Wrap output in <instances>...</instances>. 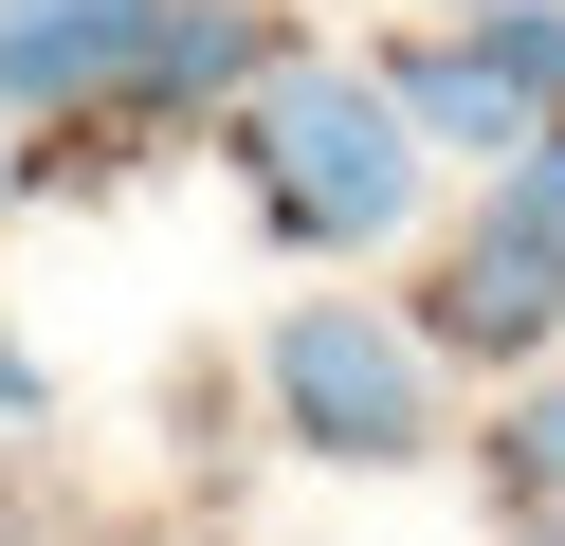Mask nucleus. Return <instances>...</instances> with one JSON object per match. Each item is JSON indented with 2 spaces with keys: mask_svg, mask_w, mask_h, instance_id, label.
<instances>
[{
  "mask_svg": "<svg viewBox=\"0 0 565 546\" xmlns=\"http://www.w3.org/2000/svg\"><path fill=\"white\" fill-rule=\"evenodd\" d=\"M220 164H237V201H256L274 255H402L438 146L402 128V92H383L365 55H292V73L220 128Z\"/></svg>",
  "mask_w": 565,
  "mask_h": 546,
  "instance_id": "f257e3e1",
  "label": "nucleus"
},
{
  "mask_svg": "<svg viewBox=\"0 0 565 546\" xmlns=\"http://www.w3.org/2000/svg\"><path fill=\"white\" fill-rule=\"evenodd\" d=\"M438 383L456 364L419 346V310H383V291H292V310L256 328V400H274V437H292L310 473H419L456 437Z\"/></svg>",
  "mask_w": 565,
  "mask_h": 546,
  "instance_id": "f03ea898",
  "label": "nucleus"
},
{
  "mask_svg": "<svg viewBox=\"0 0 565 546\" xmlns=\"http://www.w3.org/2000/svg\"><path fill=\"white\" fill-rule=\"evenodd\" d=\"M402 310H419V346H438V364L529 383V364L565 346V237H547V218H511V201H475L438 255H419V291H402Z\"/></svg>",
  "mask_w": 565,
  "mask_h": 546,
  "instance_id": "7ed1b4c3",
  "label": "nucleus"
},
{
  "mask_svg": "<svg viewBox=\"0 0 565 546\" xmlns=\"http://www.w3.org/2000/svg\"><path fill=\"white\" fill-rule=\"evenodd\" d=\"M147 19L164 0H0V109L19 128H74L147 73Z\"/></svg>",
  "mask_w": 565,
  "mask_h": 546,
  "instance_id": "20e7f679",
  "label": "nucleus"
},
{
  "mask_svg": "<svg viewBox=\"0 0 565 546\" xmlns=\"http://www.w3.org/2000/svg\"><path fill=\"white\" fill-rule=\"evenodd\" d=\"M365 73H383V92H402V128L438 146V164H529V128H547V109H529V92H511V73H492V55H475V36H456V19H419V36H383Z\"/></svg>",
  "mask_w": 565,
  "mask_h": 546,
  "instance_id": "39448f33",
  "label": "nucleus"
},
{
  "mask_svg": "<svg viewBox=\"0 0 565 546\" xmlns=\"http://www.w3.org/2000/svg\"><path fill=\"white\" fill-rule=\"evenodd\" d=\"M492 528H565V364L492 400Z\"/></svg>",
  "mask_w": 565,
  "mask_h": 546,
  "instance_id": "423d86ee",
  "label": "nucleus"
},
{
  "mask_svg": "<svg viewBox=\"0 0 565 546\" xmlns=\"http://www.w3.org/2000/svg\"><path fill=\"white\" fill-rule=\"evenodd\" d=\"M456 36H475V55H492V73H511V92L565 128V0H456Z\"/></svg>",
  "mask_w": 565,
  "mask_h": 546,
  "instance_id": "0eeeda50",
  "label": "nucleus"
},
{
  "mask_svg": "<svg viewBox=\"0 0 565 546\" xmlns=\"http://www.w3.org/2000/svg\"><path fill=\"white\" fill-rule=\"evenodd\" d=\"M92 546H220V528H92Z\"/></svg>",
  "mask_w": 565,
  "mask_h": 546,
  "instance_id": "6e6552de",
  "label": "nucleus"
},
{
  "mask_svg": "<svg viewBox=\"0 0 565 546\" xmlns=\"http://www.w3.org/2000/svg\"><path fill=\"white\" fill-rule=\"evenodd\" d=\"M492 546H565V528H492Z\"/></svg>",
  "mask_w": 565,
  "mask_h": 546,
  "instance_id": "1a4fd4ad",
  "label": "nucleus"
}]
</instances>
